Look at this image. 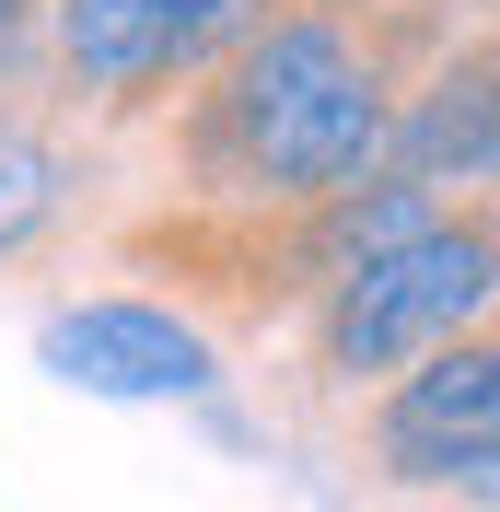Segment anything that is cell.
Returning <instances> with one entry per match:
<instances>
[{
  "instance_id": "1",
  "label": "cell",
  "mask_w": 500,
  "mask_h": 512,
  "mask_svg": "<svg viewBox=\"0 0 500 512\" xmlns=\"http://www.w3.org/2000/svg\"><path fill=\"white\" fill-rule=\"evenodd\" d=\"M396 128V59L349 12H268L187 105L198 187L245 210H326L384 175Z\"/></svg>"
},
{
  "instance_id": "2",
  "label": "cell",
  "mask_w": 500,
  "mask_h": 512,
  "mask_svg": "<svg viewBox=\"0 0 500 512\" xmlns=\"http://www.w3.org/2000/svg\"><path fill=\"white\" fill-rule=\"evenodd\" d=\"M477 315H489V222L442 210V222L349 256L326 280V303H314V373L349 384V396H384L407 361L477 338Z\"/></svg>"
},
{
  "instance_id": "3",
  "label": "cell",
  "mask_w": 500,
  "mask_h": 512,
  "mask_svg": "<svg viewBox=\"0 0 500 512\" xmlns=\"http://www.w3.org/2000/svg\"><path fill=\"white\" fill-rule=\"evenodd\" d=\"M280 0H47V47L94 105L140 117L163 94H198Z\"/></svg>"
},
{
  "instance_id": "4",
  "label": "cell",
  "mask_w": 500,
  "mask_h": 512,
  "mask_svg": "<svg viewBox=\"0 0 500 512\" xmlns=\"http://www.w3.org/2000/svg\"><path fill=\"white\" fill-rule=\"evenodd\" d=\"M35 373H59L70 396H117V408H175V396H210L221 384V350L175 303L94 291V303L35 315Z\"/></svg>"
},
{
  "instance_id": "5",
  "label": "cell",
  "mask_w": 500,
  "mask_h": 512,
  "mask_svg": "<svg viewBox=\"0 0 500 512\" xmlns=\"http://www.w3.org/2000/svg\"><path fill=\"white\" fill-rule=\"evenodd\" d=\"M489 454H500V361H489V338H454V350L407 361L373 396V466L396 489H466V501H489Z\"/></svg>"
},
{
  "instance_id": "6",
  "label": "cell",
  "mask_w": 500,
  "mask_h": 512,
  "mask_svg": "<svg viewBox=\"0 0 500 512\" xmlns=\"http://www.w3.org/2000/svg\"><path fill=\"white\" fill-rule=\"evenodd\" d=\"M384 175H396V187H419V198L477 187V175H489V47L442 59L431 82L396 105V128H384Z\"/></svg>"
},
{
  "instance_id": "7",
  "label": "cell",
  "mask_w": 500,
  "mask_h": 512,
  "mask_svg": "<svg viewBox=\"0 0 500 512\" xmlns=\"http://www.w3.org/2000/svg\"><path fill=\"white\" fill-rule=\"evenodd\" d=\"M59 210H70L59 140H47V128H24V117H0V256H35Z\"/></svg>"
},
{
  "instance_id": "8",
  "label": "cell",
  "mask_w": 500,
  "mask_h": 512,
  "mask_svg": "<svg viewBox=\"0 0 500 512\" xmlns=\"http://www.w3.org/2000/svg\"><path fill=\"white\" fill-rule=\"evenodd\" d=\"M35 12H47V0H0V47H12V35L35 24Z\"/></svg>"
},
{
  "instance_id": "9",
  "label": "cell",
  "mask_w": 500,
  "mask_h": 512,
  "mask_svg": "<svg viewBox=\"0 0 500 512\" xmlns=\"http://www.w3.org/2000/svg\"><path fill=\"white\" fill-rule=\"evenodd\" d=\"M349 12H384V0H349Z\"/></svg>"
}]
</instances>
